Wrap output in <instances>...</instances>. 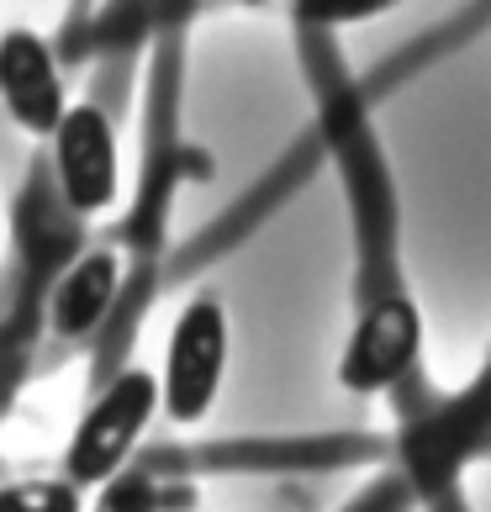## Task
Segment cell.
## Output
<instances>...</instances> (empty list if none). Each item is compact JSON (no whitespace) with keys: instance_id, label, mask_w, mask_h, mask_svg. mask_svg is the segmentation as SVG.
<instances>
[{"instance_id":"1","label":"cell","mask_w":491,"mask_h":512,"mask_svg":"<svg viewBox=\"0 0 491 512\" xmlns=\"http://www.w3.org/2000/svg\"><path fill=\"white\" fill-rule=\"evenodd\" d=\"M159 412V375L148 370H122L96 402L85 407L80 428L69 439L64 470L69 486H106L117 470H127V454L138 449L143 428Z\"/></svg>"},{"instance_id":"2","label":"cell","mask_w":491,"mask_h":512,"mask_svg":"<svg viewBox=\"0 0 491 512\" xmlns=\"http://www.w3.org/2000/svg\"><path fill=\"white\" fill-rule=\"evenodd\" d=\"M222 375H228V317H222L212 296H201L169 328V349L159 370V407L185 428L201 423L222 391Z\"/></svg>"},{"instance_id":"3","label":"cell","mask_w":491,"mask_h":512,"mask_svg":"<svg viewBox=\"0 0 491 512\" xmlns=\"http://www.w3.org/2000/svg\"><path fill=\"white\" fill-rule=\"evenodd\" d=\"M423 354V317L407 296H375L354 322L344 359H338V381L354 396L391 391Z\"/></svg>"},{"instance_id":"4","label":"cell","mask_w":491,"mask_h":512,"mask_svg":"<svg viewBox=\"0 0 491 512\" xmlns=\"http://www.w3.org/2000/svg\"><path fill=\"white\" fill-rule=\"evenodd\" d=\"M53 169H59V196L74 217H96L117 206L122 191V159L117 132L101 106H69L53 127Z\"/></svg>"},{"instance_id":"5","label":"cell","mask_w":491,"mask_h":512,"mask_svg":"<svg viewBox=\"0 0 491 512\" xmlns=\"http://www.w3.org/2000/svg\"><path fill=\"white\" fill-rule=\"evenodd\" d=\"M0 101H6L11 122L37 132V138H53V127L64 122V80L53 69V53L37 32H6L0 37Z\"/></svg>"},{"instance_id":"6","label":"cell","mask_w":491,"mask_h":512,"mask_svg":"<svg viewBox=\"0 0 491 512\" xmlns=\"http://www.w3.org/2000/svg\"><path fill=\"white\" fill-rule=\"evenodd\" d=\"M491 433V375H481L465 396H455L444 412L412 428L407 439V470L418 486H444L465 465V454Z\"/></svg>"},{"instance_id":"7","label":"cell","mask_w":491,"mask_h":512,"mask_svg":"<svg viewBox=\"0 0 491 512\" xmlns=\"http://www.w3.org/2000/svg\"><path fill=\"white\" fill-rule=\"evenodd\" d=\"M111 301H117V254H80L53 291V328L80 338L106 317Z\"/></svg>"},{"instance_id":"8","label":"cell","mask_w":491,"mask_h":512,"mask_svg":"<svg viewBox=\"0 0 491 512\" xmlns=\"http://www.w3.org/2000/svg\"><path fill=\"white\" fill-rule=\"evenodd\" d=\"M0 512H80V491L69 481H16L0 491Z\"/></svg>"},{"instance_id":"9","label":"cell","mask_w":491,"mask_h":512,"mask_svg":"<svg viewBox=\"0 0 491 512\" xmlns=\"http://www.w3.org/2000/svg\"><path fill=\"white\" fill-rule=\"evenodd\" d=\"M90 512H159V491L143 470H117V476L96 491V507Z\"/></svg>"},{"instance_id":"10","label":"cell","mask_w":491,"mask_h":512,"mask_svg":"<svg viewBox=\"0 0 491 512\" xmlns=\"http://www.w3.org/2000/svg\"><path fill=\"white\" fill-rule=\"evenodd\" d=\"M375 11H381V6H370V0H365V6H312L307 16H323V22H349V16H375Z\"/></svg>"}]
</instances>
